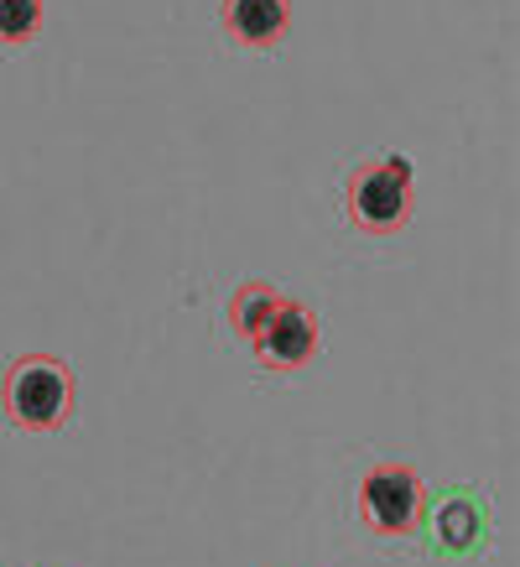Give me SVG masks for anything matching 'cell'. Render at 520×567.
Returning a JSON list of instances; mask_svg holds the SVG:
<instances>
[{
    "instance_id": "ba28073f",
    "label": "cell",
    "mask_w": 520,
    "mask_h": 567,
    "mask_svg": "<svg viewBox=\"0 0 520 567\" xmlns=\"http://www.w3.org/2000/svg\"><path fill=\"white\" fill-rule=\"evenodd\" d=\"M48 27V0H0V48H27Z\"/></svg>"
},
{
    "instance_id": "7a4b0ae2",
    "label": "cell",
    "mask_w": 520,
    "mask_h": 567,
    "mask_svg": "<svg viewBox=\"0 0 520 567\" xmlns=\"http://www.w3.org/2000/svg\"><path fill=\"white\" fill-rule=\"evenodd\" d=\"M344 208L360 235H401L412 219V162L401 152L370 156L344 177Z\"/></svg>"
},
{
    "instance_id": "277c9868",
    "label": "cell",
    "mask_w": 520,
    "mask_h": 567,
    "mask_svg": "<svg viewBox=\"0 0 520 567\" xmlns=\"http://www.w3.org/2000/svg\"><path fill=\"white\" fill-rule=\"evenodd\" d=\"M416 526H427V547L437 557H468V551L485 547L489 511L479 499V489L453 484V489H437L433 499H422V520Z\"/></svg>"
},
{
    "instance_id": "5b68a950",
    "label": "cell",
    "mask_w": 520,
    "mask_h": 567,
    "mask_svg": "<svg viewBox=\"0 0 520 567\" xmlns=\"http://www.w3.org/2000/svg\"><path fill=\"white\" fill-rule=\"evenodd\" d=\"M318 344H323V328H318V312L308 302L281 292V302L271 308V318L260 323V333L250 339L256 360L266 370H308L318 360Z\"/></svg>"
},
{
    "instance_id": "3957f363",
    "label": "cell",
    "mask_w": 520,
    "mask_h": 567,
    "mask_svg": "<svg viewBox=\"0 0 520 567\" xmlns=\"http://www.w3.org/2000/svg\"><path fill=\"white\" fill-rule=\"evenodd\" d=\"M354 499H360V520L375 536H406V532H416V520H422L427 489H422V474H416L412 464L381 458V464L364 468Z\"/></svg>"
},
{
    "instance_id": "6da1fadb",
    "label": "cell",
    "mask_w": 520,
    "mask_h": 567,
    "mask_svg": "<svg viewBox=\"0 0 520 567\" xmlns=\"http://www.w3.org/2000/svg\"><path fill=\"white\" fill-rule=\"evenodd\" d=\"M73 395H79L73 370L58 354H21L6 364V380H0L6 416L21 432H58L73 416Z\"/></svg>"
},
{
    "instance_id": "8992f818",
    "label": "cell",
    "mask_w": 520,
    "mask_h": 567,
    "mask_svg": "<svg viewBox=\"0 0 520 567\" xmlns=\"http://www.w3.org/2000/svg\"><path fill=\"white\" fill-rule=\"evenodd\" d=\"M225 37L245 52H271L292 32V0H219Z\"/></svg>"
},
{
    "instance_id": "52a82bcc",
    "label": "cell",
    "mask_w": 520,
    "mask_h": 567,
    "mask_svg": "<svg viewBox=\"0 0 520 567\" xmlns=\"http://www.w3.org/2000/svg\"><path fill=\"white\" fill-rule=\"evenodd\" d=\"M277 302H281V292L271 287V281H245L240 292L229 297V328H235L245 344H250V339L260 333V323L271 318V308H277Z\"/></svg>"
}]
</instances>
